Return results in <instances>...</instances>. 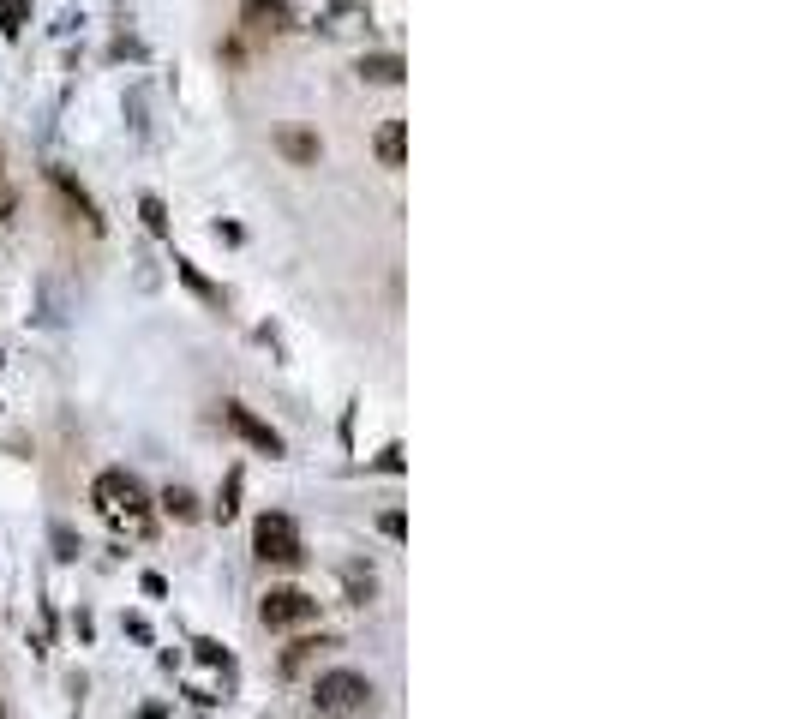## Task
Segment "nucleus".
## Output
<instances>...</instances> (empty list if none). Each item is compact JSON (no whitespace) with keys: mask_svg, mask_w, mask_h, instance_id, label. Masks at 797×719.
Instances as JSON below:
<instances>
[{"mask_svg":"<svg viewBox=\"0 0 797 719\" xmlns=\"http://www.w3.org/2000/svg\"><path fill=\"white\" fill-rule=\"evenodd\" d=\"M240 30L246 36H288V30H300V12H294V0H246Z\"/></svg>","mask_w":797,"mask_h":719,"instance_id":"423d86ee","label":"nucleus"},{"mask_svg":"<svg viewBox=\"0 0 797 719\" xmlns=\"http://www.w3.org/2000/svg\"><path fill=\"white\" fill-rule=\"evenodd\" d=\"M0 719H6V708H0Z\"/></svg>","mask_w":797,"mask_h":719,"instance_id":"5701e85b","label":"nucleus"},{"mask_svg":"<svg viewBox=\"0 0 797 719\" xmlns=\"http://www.w3.org/2000/svg\"><path fill=\"white\" fill-rule=\"evenodd\" d=\"M258 618H264L270 630H294V624H312V618H318V600H312L306 588H270L264 606H258Z\"/></svg>","mask_w":797,"mask_h":719,"instance_id":"39448f33","label":"nucleus"},{"mask_svg":"<svg viewBox=\"0 0 797 719\" xmlns=\"http://www.w3.org/2000/svg\"><path fill=\"white\" fill-rule=\"evenodd\" d=\"M378 528H384V534H390V540H402V534H408V522H402V516H396V510H390V516H378Z\"/></svg>","mask_w":797,"mask_h":719,"instance_id":"412c9836","label":"nucleus"},{"mask_svg":"<svg viewBox=\"0 0 797 719\" xmlns=\"http://www.w3.org/2000/svg\"><path fill=\"white\" fill-rule=\"evenodd\" d=\"M378 468H384V474H396V468H402V444H390V450L378 456Z\"/></svg>","mask_w":797,"mask_h":719,"instance_id":"4be33fe9","label":"nucleus"},{"mask_svg":"<svg viewBox=\"0 0 797 719\" xmlns=\"http://www.w3.org/2000/svg\"><path fill=\"white\" fill-rule=\"evenodd\" d=\"M162 510H168L174 522H198V498H192L186 486H168V492H162Z\"/></svg>","mask_w":797,"mask_h":719,"instance_id":"f8f14e48","label":"nucleus"},{"mask_svg":"<svg viewBox=\"0 0 797 719\" xmlns=\"http://www.w3.org/2000/svg\"><path fill=\"white\" fill-rule=\"evenodd\" d=\"M240 486H246V474L234 468V474H228V486H222V498H216V516H222V522H228V516L240 510Z\"/></svg>","mask_w":797,"mask_h":719,"instance_id":"dca6fc26","label":"nucleus"},{"mask_svg":"<svg viewBox=\"0 0 797 719\" xmlns=\"http://www.w3.org/2000/svg\"><path fill=\"white\" fill-rule=\"evenodd\" d=\"M318 648H330V642H324V636H318V642H294V648L282 654V672H300V666H306V660H312Z\"/></svg>","mask_w":797,"mask_h":719,"instance_id":"f3484780","label":"nucleus"},{"mask_svg":"<svg viewBox=\"0 0 797 719\" xmlns=\"http://www.w3.org/2000/svg\"><path fill=\"white\" fill-rule=\"evenodd\" d=\"M372 150H378L384 168H402V162H408V120H384L378 138H372Z\"/></svg>","mask_w":797,"mask_h":719,"instance_id":"6e6552de","label":"nucleus"},{"mask_svg":"<svg viewBox=\"0 0 797 719\" xmlns=\"http://www.w3.org/2000/svg\"><path fill=\"white\" fill-rule=\"evenodd\" d=\"M252 546H258V558H264V564H276V570H294V564L306 558V546H300V528H294L288 516H276V510H264V516H258V528H252Z\"/></svg>","mask_w":797,"mask_h":719,"instance_id":"7ed1b4c3","label":"nucleus"},{"mask_svg":"<svg viewBox=\"0 0 797 719\" xmlns=\"http://www.w3.org/2000/svg\"><path fill=\"white\" fill-rule=\"evenodd\" d=\"M276 150L288 162H318V138L312 132H276Z\"/></svg>","mask_w":797,"mask_h":719,"instance_id":"9d476101","label":"nucleus"},{"mask_svg":"<svg viewBox=\"0 0 797 719\" xmlns=\"http://www.w3.org/2000/svg\"><path fill=\"white\" fill-rule=\"evenodd\" d=\"M312 708L324 719H366L378 708V690H372V678H360V672H318Z\"/></svg>","mask_w":797,"mask_h":719,"instance_id":"f257e3e1","label":"nucleus"},{"mask_svg":"<svg viewBox=\"0 0 797 719\" xmlns=\"http://www.w3.org/2000/svg\"><path fill=\"white\" fill-rule=\"evenodd\" d=\"M48 192L60 198V210H66V222H78L84 234H102V210H96V198L66 174V168H48Z\"/></svg>","mask_w":797,"mask_h":719,"instance_id":"20e7f679","label":"nucleus"},{"mask_svg":"<svg viewBox=\"0 0 797 719\" xmlns=\"http://www.w3.org/2000/svg\"><path fill=\"white\" fill-rule=\"evenodd\" d=\"M138 216H144V228H150V234H168V204H162L156 192H144V198H138Z\"/></svg>","mask_w":797,"mask_h":719,"instance_id":"4468645a","label":"nucleus"},{"mask_svg":"<svg viewBox=\"0 0 797 719\" xmlns=\"http://www.w3.org/2000/svg\"><path fill=\"white\" fill-rule=\"evenodd\" d=\"M90 498H96L114 522H150V492H144L138 474H126V468H102L96 486H90Z\"/></svg>","mask_w":797,"mask_h":719,"instance_id":"f03ea898","label":"nucleus"},{"mask_svg":"<svg viewBox=\"0 0 797 719\" xmlns=\"http://www.w3.org/2000/svg\"><path fill=\"white\" fill-rule=\"evenodd\" d=\"M366 84H402L408 78V66H402V54H360V66H354Z\"/></svg>","mask_w":797,"mask_h":719,"instance_id":"1a4fd4ad","label":"nucleus"},{"mask_svg":"<svg viewBox=\"0 0 797 719\" xmlns=\"http://www.w3.org/2000/svg\"><path fill=\"white\" fill-rule=\"evenodd\" d=\"M12 210H18V192L6 186V156H0V228L12 222Z\"/></svg>","mask_w":797,"mask_h":719,"instance_id":"a211bd4d","label":"nucleus"},{"mask_svg":"<svg viewBox=\"0 0 797 719\" xmlns=\"http://www.w3.org/2000/svg\"><path fill=\"white\" fill-rule=\"evenodd\" d=\"M222 420H228V432H240L252 450H264V456H282V432H276L270 420H258L246 402H228V408H222Z\"/></svg>","mask_w":797,"mask_h":719,"instance_id":"0eeeda50","label":"nucleus"},{"mask_svg":"<svg viewBox=\"0 0 797 719\" xmlns=\"http://www.w3.org/2000/svg\"><path fill=\"white\" fill-rule=\"evenodd\" d=\"M30 24V0H0V36H24Z\"/></svg>","mask_w":797,"mask_h":719,"instance_id":"ddd939ff","label":"nucleus"},{"mask_svg":"<svg viewBox=\"0 0 797 719\" xmlns=\"http://www.w3.org/2000/svg\"><path fill=\"white\" fill-rule=\"evenodd\" d=\"M54 558H78V540H72V528H54Z\"/></svg>","mask_w":797,"mask_h":719,"instance_id":"6ab92c4d","label":"nucleus"},{"mask_svg":"<svg viewBox=\"0 0 797 719\" xmlns=\"http://www.w3.org/2000/svg\"><path fill=\"white\" fill-rule=\"evenodd\" d=\"M342 582H348V600H354V606H366V600H372V570L348 564V570H342Z\"/></svg>","mask_w":797,"mask_h":719,"instance_id":"2eb2a0df","label":"nucleus"},{"mask_svg":"<svg viewBox=\"0 0 797 719\" xmlns=\"http://www.w3.org/2000/svg\"><path fill=\"white\" fill-rule=\"evenodd\" d=\"M192 648H198V660H204V666H228V654H222L216 642H192Z\"/></svg>","mask_w":797,"mask_h":719,"instance_id":"aec40b11","label":"nucleus"},{"mask_svg":"<svg viewBox=\"0 0 797 719\" xmlns=\"http://www.w3.org/2000/svg\"><path fill=\"white\" fill-rule=\"evenodd\" d=\"M174 270H180V282H186V288H192V294H198L204 306H216V312H222V288H210V282H204V276H198V270H192L186 258H174Z\"/></svg>","mask_w":797,"mask_h":719,"instance_id":"9b49d317","label":"nucleus"}]
</instances>
